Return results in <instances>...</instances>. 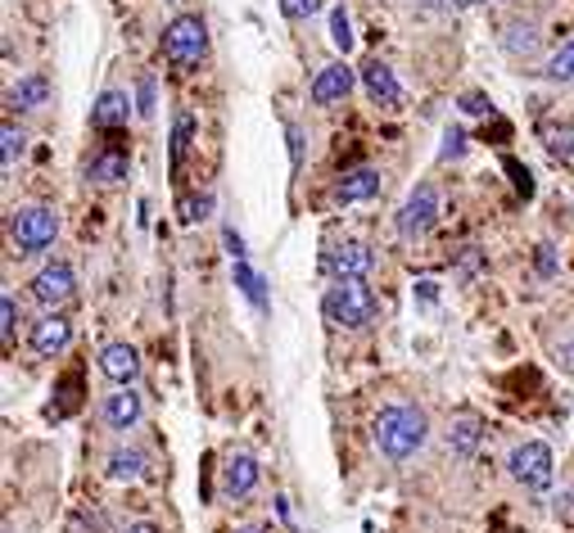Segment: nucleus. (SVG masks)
I'll return each instance as SVG.
<instances>
[{
	"label": "nucleus",
	"instance_id": "nucleus-12",
	"mask_svg": "<svg viewBox=\"0 0 574 533\" xmlns=\"http://www.w3.org/2000/svg\"><path fill=\"white\" fill-rule=\"evenodd\" d=\"M100 412H105V425H109V429L127 434V429L140 420V412H146V403H140V394L131 390V384H118V390L100 403Z\"/></svg>",
	"mask_w": 574,
	"mask_h": 533
},
{
	"label": "nucleus",
	"instance_id": "nucleus-23",
	"mask_svg": "<svg viewBox=\"0 0 574 533\" xmlns=\"http://www.w3.org/2000/svg\"><path fill=\"white\" fill-rule=\"evenodd\" d=\"M543 77H548V82H574V41H565L561 51L548 60Z\"/></svg>",
	"mask_w": 574,
	"mask_h": 533
},
{
	"label": "nucleus",
	"instance_id": "nucleus-19",
	"mask_svg": "<svg viewBox=\"0 0 574 533\" xmlns=\"http://www.w3.org/2000/svg\"><path fill=\"white\" fill-rule=\"evenodd\" d=\"M480 434H485L480 416H453V420H448V448H453L457 457H470L475 448H480Z\"/></svg>",
	"mask_w": 574,
	"mask_h": 533
},
{
	"label": "nucleus",
	"instance_id": "nucleus-41",
	"mask_svg": "<svg viewBox=\"0 0 574 533\" xmlns=\"http://www.w3.org/2000/svg\"><path fill=\"white\" fill-rule=\"evenodd\" d=\"M241 533H263V529H241Z\"/></svg>",
	"mask_w": 574,
	"mask_h": 533
},
{
	"label": "nucleus",
	"instance_id": "nucleus-35",
	"mask_svg": "<svg viewBox=\"0 0 574 533\" xmlns=\"http://www.w3.org/2000/svg\"><path fill=\"white\" fill-rule=\"evenodd\" d=\"M290 159H295V168L304 163V131L290 122Z\"/></svg>",
	"mask_w": 574,
	"mask_h": 533
},
{
	"label": "nucleus",
	"instance_id": "nucleus-37",
	"mask_svg": "<svg viewBox=\"0 0 574 533\" xmlns=\"http://www.w3.org/2000/svg\"><path fill=\"white\" fill-rule=\"evenodd\" d=\"M461 105H466V114H493V105L485 100V95H466Z\"/></svg>",
	"mask_w": 574,
	"mask_h": 533
},
{
	"label": "nucleus",
	"instance_id": "nucleus-30",
	"mask_svg": "<svg viewBox=\"0 0 574 533\" xmlns=\"http://www.w3.org/2000/svg\"><path fill=\"white\" fill-rule=\"evenodd\" d=\"M213 209V200L209 195H200V200H185V209H181V222L190 226V222H204V213Z\"/></svg>",
	"mask_w": 574,
	"mask_h": 533
},
{
	"label": "nucleus",
	"instance_id": "nucleus-13",
	"mask_svg": "<svg viewBox=\"0 0 574 533\" xmlns=\"http://www.w3.org/2000/svg\"><path fill=\"white\" fill-rule=\"evenodd\" d=\"M380 195V172L375 168H349L340 181H334V204H366Z\"/></svg>",
	"mask_w": 574,
	"mask_h": 533
},
{
	"label": "nucleus",
	"instance_id": "nucleus-21",
	"mask_svg": "<svg viewBox=\"0 0 574 533\" xmlns=\"http://www.w3.org/2000/svg\"><path fill=\"white\" fill-rule=\"evenodd\" d=\"M235 285L245 289V299H249L254 308H267V285H263V276H258L249 263H235Z\"/></svg>",
	"mask_w": 574,
	"mask_h": 533
},
{
	"label": "nucleus",
	"instance_id": "nucleus-42",
	"mask_svg": "<svg viewBox=\"0 0 574 533\" xmlns=\"http://www.w3.org/2000/svg\"><path fill=\"white\" fill-rule=\"evenodd\" d=\"M6 533H14V529H6Z\"/></svg>",
	"mask_w": 574,
	"mask_h": 533
},
{
	"label": "nucleus",
	"instance_id": "nucleus-10",
	"mask_svg": "<svg viewBox=\"0 0 574 533\" xmlns=\"http://www.w3.org/2000/svg\"><path fill=\"white\" fill-rule=\"evenodd\" d=\"M353 86H358V73L349 64H326L312 77V105H340V100H349Z\"/></svg>",
	"mask_w": 574,
	"mask_h": 533
},
{
	"label": "nucleus",
	"instance_id": "nucleus-25",
	"mask_svg": "<svg viewBox=\"0 0 574 533\" xmlns=\"http://www.w3.org/2000/svg\"><path fill=\"white\" fill-rule=\"evenodd\" d=\"M14 334H19V303L14 295H0V344H14Z\"/></svg>",
	"mask_w": 574,
	"mask_h": 533
},
{
	"label": "nucleus",
	"instance_id": "nucleus-39",
	"mask_svg": "<svg viewBox=\"0 0 574 533\" xmlns=\"http://www.w3.org/2000/svg\"><path fill=\"white\" fill-rule=\"evenodd\" d=\"M123 533H159V524H150V520H140V524H127Z\"/></svg>",
	"mask_w": 574,
	"mask_h": 533
},
{
	"label": "nucleus",
	"instance_id": "nucleus-27",
	"mask_svg": "<svg viewBox=\"0 0 574 533\" xmlns=\"http://www.w3.org/2000/svg\"><path fill=\"white\" fill-rule=\"evenodd\" d=\"M0 140H6V150H0V154H6V168H14V159L23 154V145H28L23 131L14 122H6V127H0Z\"/></svg>",
	"mask_w": 574,
	"mask_h": 533
},
{
	"label": "nucleus",
	"instance_id": "nucleus-9",
	"mask_svg": "<svg viewBox=\"0 0 574 533\" xmlns=\"http://www.w3.org/2000/svg\"><path fill=\"white\" fill-rule=\"evenodd\" d=\"M68 344H73V326H68V317L45 312V317L32 326V353H36V358H60Z\"/></svg>",
	"mask_w": 574,
	"mask_h": 533
},
{
	"label": "nucleus",
	"instance_id": "nucleus-36",
	"mask_svg": "<svg viewBox=\"0 0 574 533\" xmlns=\"http://www.w3.org/2000/svg\"><path fill=\"white\" fill-rule=\"evenodd\" d=\"M226 249H231V258H235V263H245V239L235 235L231 226H226Z\"/></svg>",
	"mask_w": 574,
	"mask_h": 533
},
{
	"label": "nucleus",
	"instance_id": "nucleus-3",
	"mask_svg": "<svg viewBox=\"0 0 574 533\" xmlns=\"http://www.w3.org/2000/svg\"><path fill=\"white\" fill-rule=\"evenodd\" d=\"M163 55H168L177 68H200L204 55H209V28H204V19L177 14V19L163 28Z\"/></svg>",
	"mask_w": 574,
	"mask_h": 533
},
{
	"label": "nucleus",
	"instance_id": "nucleus-38",
	"mask_svg": "<svg viewBox=\"0 0 574 533\" xmlns=\"http://www.w3.org/2000/svg\"><path fill=\"white\" fill-rule=\"evenodd\" d=\"M556 362H561V371H565V375H574V339L561 349V358H556Z\"/></svg>",
	"mask_w": 574,
	"mask_h": 533
},
{
	"label": "nucleus",
	"instance_id": "nucleus-16",
	"mask_svg": "<svg viewBox=\"0 0 574 533\" xmlns=\"http://www.w3.org/2000/svg\"><path fill=\"white\" fill-rule=\"evenodd\" d=\"M127 118H131L127 90H105L100 100H95V109H91V127L95 131H118V127H127Z\"/></svg>",
	"mask_w": 574,
	"mask_h": 533
},
{
	"label": "nucleus",
	"instance_id": "nucleus-20",
	"mask_svg": "<svg viewBox=\"0 0 574 533\" xmlns=\"http://www.w3.org/2000/svg\"><path fill=\"white\" fill-rule=\"evenodd\" d=\"M105 475L109 479H140L146 475V452H136V448H118L114 457H109V466H105Z\"/></svg>",
	"mask_w": 574,
	"mask_h": 533
},
{
	"label": "nucleus",
	"instance_id": "nucleus-4",
	"mask_svg": "<svg viewBox=\"0 0 574 533\" xmlns=\"http://www.w3.org/2000/svg\"><path fill=\"white\" fill-rule=\"evenodd\" d=\"M321 308H326V317H330L334 326L353 330V326H366V321H371V312H375V295L366 289V280H334V285L326 289Z\"/></svg>",
	"mask_w": 574,
	"mask_h": 533
},
{
	"label": "nucleus",
	"instance_id": "nucleus-14",
	"mask_svg": "<svg viewBox=\"0 0 574 533\" xmlns=\"http://www.w3.org/2000/svg\"><path fill=\"white\" fill-rule=\"evenodd\" d=\"M222 489H226V498H249L258 489V461H254V452H231L226 457Z\"/></svg>",
	"mask_w": 574,
	"mask_h": 533
},
{
	"label": "nucleus",
	"instance_id": "nucleus-32",
	"mask_svg": "<svg viewBox=\"0 0 574 533\" xmlns=\"http://www.w3.org/2000/svg\"><path fill=\"white\" fill-rule=\"evenodd\" d=\"M534 267H539V276H556V249H552V245H539Z\"/></svg>",
	"mask_w": 574,
	"mask_h": 533
},
{
	"label": "nucleus",
	"instance_id": "nucleus-31",
	"mask_svg": "<svg viewBox=\"0 0 574 533\" xmlns=\"http://www.w3.org/2000/svg\"><path fill=\"white\" fill-rule=\"evenodd\" d=\"M68 533H100V515H91V511H73Z\"/></svg>",
	"mask_w": 574,
	"mask_h": 533
},
{
	"label": "nucleus",
	"instance_id": "nucleus-22",
	"mask_svg": "<svg viewBox=\"0 0 574 533\" xmlns=\"http://www.w3.org/2000/svg\"><path fill=\"white\" fill-rule=\"evenodd\" d=\"M543 145L556 154V159H570L574 154V127H561V122H543Z\"/></svg>",
	"mask_w": 574,
	"mask_h": 533
},
{
	"label": "nucleus",
	"instance_id": "nucleus-8",
	"mask_svg": "<svg viewBox=\"0 0 574 533\" xmlns=\"http://www.w3.org/2000/svg\"><path fill=\"white\" fill-rule=\"evenodd\" d=\"M321 263H326V271H330L334 280H366V276H371V267H375L371 249H366V245H358V239H344V245H330Z\"/></svg>",
	"mask_w": 574,
	"mask_h": 533
},
{
	"label": "nucleus",
	"instance_id": "nucleus-34",
	"mask_svg": "<svg viewBox=\"0 0 574 533\" xmlns=\"http://www.w3.org/2000/svg\"><path fill=\"white\" fill-rule=\"evenodd\" d=\"M155 109V77H140V114Z\"/></svg>",
	"mask_w": 574,
	"mask_h": 533
},
{
	"label": "nucleus",
	"instance_id": "nucleus-26",
	"mask_svg": "<svg viewBox=\"0 0 574 533\" xmlns=\"http://www.w3.org/2000/svg\"><path fill=\"white\" fill-rule=\"evenodd\" d=\"M190 131H195V118H190V114H177V122H172V168H181V159H185Z\"/></svg>",
	"mask_w": 574,
	"mask_h": 533
},
{
	"label": "nucleus",
	"instance_id": "nucleus-17",
	"mask_svg": "<svg viewBox=\"0 0 574 533\" xmlns=\"http://www.w3.org/2000/svg\"><path fill=\"white\" fill-rule=\"evenodd\" d=\"M45 100H51V82H45V73H28V77H19L14 82V90H10V109H41Z\"/></svg>",
	"mask_w": 574,
	"mask_h": 533
},
{
	"label": "nucleus",
	"instance_id": "nucleus-11",
	"mask_svg": "<svg viewBox=\"0 0 574 533\" xmlns=\"http://www.w3.org/2000/svg\"><path fill=\"white\" fill-rule=\"evenodd\" d=\"M362 86H366V95H371V105H380V109L403 105V86H398V77H394L390 64L371 60V64L362 68Z\"/></svg>",
	"mask_w": 574,
	"mask_h": 533
},
{
	"label": "nucleus",
	"instance_id": "nucleus-33",
	"mask_svg": "<svg viewBox=\"0 0 574 533\" xmlns=\"http://www.w3.org/2000/svg\"><path fill=\"white\" fill-rule=\"evenodd\" d=\"M507 172L515 177V190H520V195H534V181H530V172H524L520 163H507Z\"/></svg>",
	"mask_w": 574,
	"mask_h": 533
},
{
	"label": "nucleus",
	"instance_id": "nucleus-28",
	"mask_svg": "<svg viewBox=\"0 0 574 533\" xmlns=\"http://www.w3.org/2000/svg\"><path fill=\"white\" fill-rule=\"evenodd\" d=\"M321 10V0H280V14L290 19V23H304V19H312Z\"/></svg>",
	"mask_w": 574,
	"mask_h": 533
},
{
	"label": "nucleus",
	"instance_id": "nucleus-24",
	"mask_svg": "<svg viewBox=\"0 0 574 533\" xmlns=\"http://www.w3.org/2000/svg\"><path fill=\"white\" fill-rule=\"evenodd\" d=\"M330 41H334V51H353V23H349L344 6L330 10Z\"/></svg>",
	"mask_w": 574,
	"mask_h": 533
},
{
	"label": "nucleus",
	"instance_id": "nucleus-29",
	"mask_svg": "<svg viewBox=\"0 0 574 533\" xmlns=\"http://www.w3.org/2000/svg\"><path fill=\"white\" fill-rule=\"evenodd\" d=\"M466 154V131L461 127H448L444 131V150H439V159H461Z\"/></svg>",
	"mask_w": 574,
	"mask_h": 533
},
{
	"label": "nucleus",
	"instance_id": "nucleus-15",
	"mask_svg": "<svg viewBox=\"0 0 574 533\" xmlns=\"http://www.w3.org/2000/svg\"><path fill=\"white\" fill-rule=\"evenodd\" d=\"M100 375L114 384H136L140 380V353L131 344H109L100 349Z\"/></svg>",
	"mask_w": 574,
	"mask_h": 533
},
{
	"label": "nucleus",
	"instance_id": "nucleus-18",
	"mask_svg": "<svg viewBox=\"0 0 574 533\" xmlns=\"http://www.w3.org/2000/svg\"><path fill=\"white\" fill-rule=\"evenodd\" d=\"M127 172H131L127 154H123V150H105V154L91 159L86 181H95V185H118V181H127Z\"/></svg>",
	"mask_w": 574,
	"mask_h": 533
},
{
	"label": "nucleus",
	"instance_id": "nucleus-6",
	"mask_svg": "<svg viewBox=\"0 0 574 533\" xmlns=\"http://www.w3.org/2000/svg\"><path fill=\"white\" fill-rule=\"evenodd\" d=\"M507 470H511L515 483L543 493L548 483H552V448H548V444H520V448H511Z\"/></svg>",
	"mask_w": 574,
	"mask_h": 533
},
{
	"label": "nucleus",
	"instance_id": "nucleus-1",
	"mask_svg": "<svg viewBox=\"0 0 574 533\" xmlns=\"http://www.w3.org/2000/svg\"><path fill=\"white\" fill-rule=\"evenodd\" d=\"M429 439V416L416 403H394L375 416V448L390 461H407L425 448Z\"/></svg>",
	"mask_w": 574,
	"mask_h": 533
},
{
	"label": "nucleus",
	"instance_id": "nucleus-40",
	"mask_svg": "<svg viewBox=\"0 0 574 533\" xmlns=\"http://www.w3.org/2000/svg\"><path fill=\"white\" fill-rule=\"evenodd\" d=\"M453 6H461V10H466V6H480V0H453Z\"/></svg>",
	"mask_w": 574,
	"mask_h": 533
},
{
	"label": "nucleus",
	"instance_id": "nucleus-7",
	"mask_svg": "<svg viewBox=\"0 0 574 533\" xmlns=\"http://www.w3.org/2000/svg\"><path fill=\"white\" fill-rule=\"evenodd\" d=\"M435 217H439V190L435 185H416L412 195H407V204L398 209V235L403 239H416V235H425L429 226H435Z\"/></svg>",
	"mask_w": 574,
	"mask_h": 533
},
{
	"label": "nucleus",
	"instance_id": "nucleus-2",
	"mask_svg": "<svg viewBox=\"0 0 574 533\" xmlns=\"http://www.w3.org/2000/svg\"><path fill=\"white\" fill-rule=\"evenodd\" d=\"M55 235H60V213L55 209H45V204H28L10 217V239H14V249L23 258L32 254H45L55 245Z\"/></svg>",
	"mask_w": 574,
	"mask_h": 533
},
{
	"label": "nucleus",
	"instance_id": "nucleus-5",
	"mask_svg": "<svg viewBox=\"0 0 574 533\" xmlns=\"http://www.w3.org/2000/svg\"><path fill=\"white\" fill-rule=\"evenodd\" d=\"M28 289H32V303H36L41 312H60V308L73 303L77 280H73V267H68V263H51V267H41V271L32 276Z\"/></svg>",
	"mask_w": 574,
	"mask_h": 533
}]
</instances>
